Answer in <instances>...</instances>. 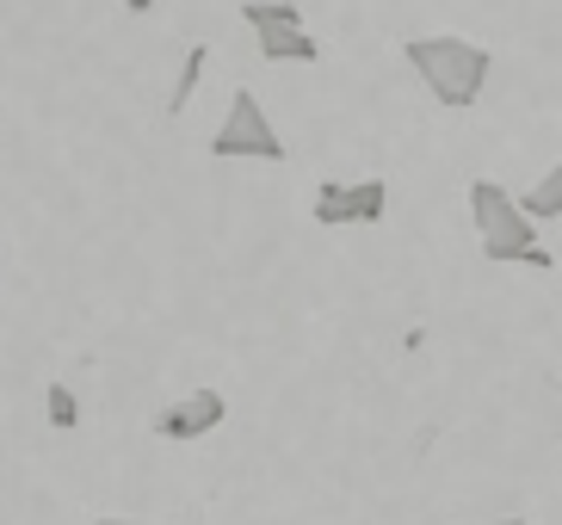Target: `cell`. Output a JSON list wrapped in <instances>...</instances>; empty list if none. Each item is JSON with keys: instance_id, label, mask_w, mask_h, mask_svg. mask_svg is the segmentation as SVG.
<instances>
[{"instance_id": "obj_3", "label": "cell", "mask_w": 562, "mask_h": 525, "mask_svg": "<svg viewBox=\"0 0 562 525\" xmlns=\"http://www.w3.org/2000/svg\"><path fill=\"white\" fill-rule=\"evenodd\" d=\"M211 155L216 161H284V136L272 131L266 105L248 87L229 93V112H223V124H216V136H211Z\"/></svg>"}, {"instance_id": "obj_11", "label": "cell", "mask_w": 562, "mask_h": 525, "mask_svg": "<svg viewBox=\"0 0 562 525\" xmlns=\"http://www.w3.org/2000/svg\"><path fill=\"white\" fill-rule=\"evenodd\" d=\"M93 525H167V520H93Z\"/></svg>"}, {"instance_id": "obj_5", "label": "cell", "mask_w": 562, "mask_h": 525, "mask_svg": "<svg viewBox=\"0 0 562 525\" xmlns=\"http://www.w3.org/2000/svg\"><path fill=\"white\" fill-rule=\"evenodd\" d=\"M390 211V186L383 180H322L310 198V216L322 230H371Z\"/></svg>"}, {"instance_id": "obj_9", "label": "cell", "mask_w": 562, "mask_h": 525, "mask_svg": "<svg viewBox=\"0 0 562 525\" xmlns=\"http://www.w3.org/2000/svg\"><path fill=\"white\" fill-rule=\"evenodd\" d=\"M50 421H56L63 433L81 427V402H75V390H68V383H50Z\"/></svg>"}, {"instance_id": "obj_12", "label": "cell", "mask_w": 562, "mask_h": 525, "mask_svg": "<svg viewBox=\"0 0 562 525\" xmlns=\"http://www.w3.org/2000/svg\"><path fill=\"white\" fill-rule=\"evenodd\" d=\"M482 525H526V520H482Z\"/></svg>"}, {"instance_id": "obj_2", "label": "cell", "mask_w": 562, "mask_h": 525, "mask_svg": "<svg viewBox=\"0 0 562 525\" xmlns=\"http://www.w3.org/2000/svg\"><path fill=\"white\" fill-rule=\"evenodd\" d=\"M470 216H476V242L488 266H531V272H557V254L538 242V223L519 211V198L501 180H470Z\"/></svg>"}, {"instance_id": "obj_7", "label": "cell", "mask_w": 562, "mask_h": 525, "mask_svg": "<svg viewBox=\"0 0 562 525\" xmlns=\"http://www.w3.org/2000/svg\"><path fill=\"white\" fill-rule=\"evenodd\" d=\"M519 211H526L531 223H557L562 216V161L550 167L544 180H531V192L519 198Z\"/></svg>"}, {"instance_id": "obj_8", "label": "cell", "mask_w": 562, "mask_h": 525, "mask_svg": "<svg viewBox=\"0 0 562 525\" xmlns=\"http://www.w3.org/2000/svg\"><path fill=\"white\" fill-rule=\"evenodd\" d=\"M204 63H211V44H192V49H186L180 81H173V93H167V112H173V118L192 105V93H199V81H204Z\"/></svg>"}, {"instance_id": "obj_10", "label": "cell", "mask_w": 562, "mask_h": 525, "mask_svg": "<svg viewBox=\"0 0 562 525\" xmlns=\"http://www.w3.org/2000/svg\"><path fill=\"white\" fill-rule=\"evenodd\" d=\"M124 7H131V13L143 19V13H155V7H161V0H124Z\"/></svg>"}, {"instance_id": "obj_4", "label": "cell", "mask_w": 562, "mask_h": 525, "mask_svg": "<svg viewBox=\"0 0 562 525\" xmlns=\"http://www.w3.org/2000/svg\"><path fill=\"white\" fill-rule=\"evenodd\" d=\"M241 25L254 32L266 63H315L322 56V44L303 25L297 0H241Z\"/></svg>"}, {"instance_id": "obj_6", "label": "cell", "mask_w": 562, "mask_h": 525, "mask_svg": "<svg viewBox=\"0 0 562 525\" xmlns=\"http://www.w3.org/2000/svg\"><path fill=\"white\" fill-rule=\"evenodd\" d=\"M223 414H229L223 390H192V395H180V402H167V409L155 414V433L173 439V445H192V439L223 427Z\"/></svg>"}, {"instance_id": "obj_1", "label": "cell", "mask_w": 562, "mask_h": 525, "mask_svg": "<svg viewBox=\"0 0 562 525\" xmlns=\"http://www.w3.org/2000/svg\"><path fill=\"white\" fill-rule=\"evenodd\" d=\"M402 56H408V68L420 75V87H427L446 112H470V105L482 99V87H488V75H495V49L470 44V37H458V32L408 37Z\"/></svg>"}]
</instances>
